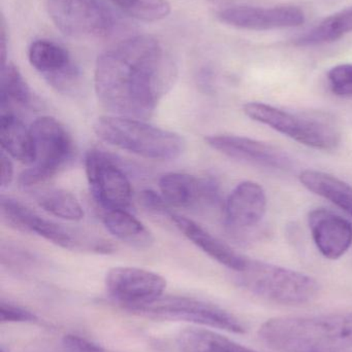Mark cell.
<instances>
[{
  "mask_svg": "<svg viewBox=\"0 0 352 352\" xmlns=\"http://www.w3.org/2000/svg\"><path fill=\"white\" fill-rule=\"evenodd\" d=\"M177 78V64L163 43L150 35H136L99 56L94 89L112 115L145 121Z\"/></svg>",
  "mask_w": 352,
  "mask_h": 352,
  "instance_id": "cell-1",
  "label": "cell"
},
{
  "mask_svg": "<svg viewBox=\"0 0 352 352\" xmlns=\"http://www.w3.org/2000/svg\"><path fill=\"white\" fill-rule=\"evenodd\" d=\"M258 335L277 351H340L352 346V312L271 318Z\"/></svg>",
  "mask_w": 352,
  "mask_h": 352,
  "instance_id": "cell-2",
  "label": "cell"
},
{
  "mask_svg": "<svg viewBox=\"0 0 352 352\" xmlns=\"http://www.w3.org/2000/svg\"><path fill=\"white\" fill-rule=\"evenodd\" d=\"M93 130L107 144L152 160H176L186 150L183 136L143 120L103 116L96 120Z\"/></svg>",
  "mask_w": 352,
  "mask_h": 352,
  "instance_id": "cell-3",
  "label": "cell"
},
{
  "mask_svg": "<svg viewBox=\"0 0 352 352\" xmlns=\"http://www.w3.org/2000/svg\"><path fill=\"white\" fill-rule=\"evenodd\" d=\"M243 111L252 121L272 128L299 144L320 151H334L341 144V129L328 111H291L262 102H248Z\"/></svg>",
  "mask_w": 352,
  "mask_h": 352,
  "instance_id": "cell-4",
  "label": "cell"
},
{
  "mask_svg": "<svg viewBox=\"0 0 352 352\" xmlns=\"http://www.w3.org/2000/svg\"><path fill=\"white\" fill-rule=\"evenodd\" d=\"M238 283L260 299L287 306L311 303L320 291V283L309 275L250 258L238 273Z\"/></svg>",
  "mask_w": 352,
  "mask_h": 352,
  "instance_id": "cell-5",
  "label": "cell"
},
{
  "mask_svg": "<svg viewBox=\"0 0 352 352\" xmlns=\"http://www.w3.org/2000/svg\"><path fill=\"white\" fill-rule=\"evenodd\" d=\"M34 142V162L19 177L23 188L43 184L57 175L72 159L74 142L66 128L52 117L35 120L30 127Z\"/></svg>",
  "mask_w": 352,
  "mask_h": 352,
  "instance_id": "cell-6",
  "label": "cell"
},
{
  "mask_svg": "<svg viewBox=\"0 0 352 352\" xmlns=\"http://www.w3.org/2000/svg\"><path fill=\"white\" fill-rule=\"evenodd\" d=\"M0 211L3 221L10 227L24 232L37 234L43 239L70 250L110 254L113 246L105 240L81 236L68 228L63 227L55 221L43 219L32 209L12 197L2 196L0 201Z\"/></svg>",
  "mask_w": 352,
  "mask_h": 352,
  "instance_id": "cell-7",
  "label": "cell"
},
{
  "mask_svg": "<svg viewBox=\"0 0 352 352\" xmlns=\"http://www.w3.org/2000/svg\"><path fill=\"white\" fill-rule=\"evenodd\" d=\"M130 311L147 318L192 322L233 334L246 332L245 324L237 316L215 304L196 298L167 296Z\"/></svg>",
  "mask_w": 352,
  "mask_h": 352,
  "instance_id": "cell-8",
  "label": "cell"
},
{
  "mask_svg": "<svg viewBox=\"0 0 352 352\" xmlns=\"http://www.w3.org/2000/svg\"><path fill=\"white\" fill-rule=\"evenodd\" d=\"M56 28L72 38H93L110 33L114 21L99 0H47Z\"/></svg>",
  "mask_w": 352,
  "mask_h": 352,
  "instance_id": "cell-9",
  "label": "cell"
},
{
  "mask_svg": "<svg viewBox=\"0 0 352 352\" xmlns=\"http://www.w3.org/2000/svg\"><path fill=\"white\" fill-rule=\"evenodd\" d=\"M85 171L96 202L105 210L126 209L132 188L123 169L103 151L91 148L85 156Z\"/></svg>",
  "mask_w": 352,
  "mask_h": 352,
  "instance_id": "cell-10",
  "label": "cell"
},
{
  "mask_svg": "<svg viewBox=\"0 0 352 352\" xmlns=\"http://www.w3.org/2000/svg\"><path fill=\"white\" fill-rule=\"evenodd\" d=\"M105 283L111 297L127 310L153 303L163 297L167 287V280L161 275L136 267L112 268Z\"/></svg>",
  "mask_w": 352,
  "mask_h": 352,
  "instance_id": "cell-11",
  "label": "cell"
},
{
  "mask_svg": "<svg viewBox=\"0 0 352 352\" xmlns=\"http://www.w3.org/2000/svg\"><path fill=\"white\" fill-rule=\"evenodd\" d=\"M213 150L227 158L273 171L291 170L293 159L278 146L245 136L216 134L205 138Z\"/></svg>",
  "mask_w": 352,
  "mask_h": 352,
  "instance_id": "cell-12",
  "label": "cell"
},
{
  "mask_svg": "<svg viewBox=\"0 0 352 352\" xmlns=\"http://www.w3.org/2000/svg\"><path fill=\"white\" fill-rule=\"evenodd\" d=\"M28 60L50 86L59 92L70 93L78 86V67L62 45L48 39H37L29 47Z\"/></svg>",
  "mask_w": 352,
  "mask_h": 352,
  "instance_id": "cell-13",
  "label": "cell"
},
{
  "mask_svg": "<svg viewBox=\"0 0 352 352\" xmlns=\"http://www.w3.org/2000/svg\"><path fill=\"white\" fill-rule=\"evenodd\" d=\"M219 20L229 26L253 31L295 28L305 22V14L293 6L256 8L239 6L225 8L218 12Z\"/></svg>",
  "mask_w": 352,
  "mask_h": 352,
  "instance_id": "cell-14",
  "label": "cell"
},
{
  "mask_svg": "<svg viewBox=\"0 0 352 352\" xmlns=\"http://www.w3.org/2000/svg\"><path fill=\"white\" fill-rule=\"evenodd\" d=\"M158 186L169 206L196 209L218 202V184L210 178L171 173L161 176Z\"/></svg>",
  "mask_w": 352,
  "mask_h": 352,
  "instance_id": "cell-15",
  "label": "cell"
},
{
  "mask_svg": "<svg viewBox=\"0 0 352 352\" xmlns=\"http://www.w3.org/2000/svg\"><path fill=\"white\" fill-rule=\"evenodd\" d=\"M266 190L258 182L238 184L229 194L225 206L227 227L234 233H243L256 228L267 212Z\"/></svg>",
  "mask_w": 352,
  "mask_h": 352,
  "instance_id": "cell-16",
  "label": "cell"
},
{
  "mask_svg": "<svg viewBox=\"0 0 352 352\" xmlns=\"http://www.w3.org/2000/svg\"><path fill=\"white\" fill-rule=\"evenodd\" d=\"M308 226L316 248L329 260H338L352 245L351 223L334 211L313 209L308 214Z\"/></svg>",
  "mask_w": 352,
  "mask_h": 352,
  "instance_id": "cell-17",
  "label": "cell"
},
{
  "mask_svg": "<svg viewBox=\"0 0 352 352\" xmlns=\"http://www.w3.org/2000/svg\"><path fill=\"white\" fill-rule=\"evenodd\" d=\"M169 217L176 227L189 241H191L196 248L202 250L205 254H208L213 260L237 273L245 269L248 258L238 254L231 246L215 237L202 226L192 219L175 214V213H171Z\"/></svg>",
  "mask_w": 352,
  "mask_h": 352,
  "instance_id": "cell-18",
  "label": "cell"
},
{
  "mask_svg": "<svg viewBox=\"0 0 352 352\" xmlns=\"http://www.w3.org/2000/svg\"><path fill=\"white\" fill-rule=\"evenodd\" d=\"M0 144L2 151L23 164L34 162V142L30 127L27 128L10 111H1Z\"/></svg>",
  "mask_w": 352,
  "mask_h": 352,
  "instance_id": "cell-19",
  "label": "cell"
},
{
  "mask_svg": "<svg viewBox=\"0 0 352 352\" xmlns=\"http://www.w3.org/2000/svg\"><path fill=\"white\" fill-rule=\"evenodd\" d=\"M299 179L308 190L331 201L352 217L351 184L330 173L312 169L302 171Z\"/></svg>",
  "mask_w": 352,
  "mask_h": 352,
  "instance_id": "cell-20",
  "label": "cell"
},
{
  "mask_svg": "<svg viewBox=\"0 0 352 352\" xmlns=\"http://www.w3.org/2000/svg\"><path fill=\"white\" fill-rule=\"evenodd\" d=\"M105 229L120 241L136 248H148L154 243V236L126 209L107 211L103 215Z\"/></svg>",
  "mask_w": 352,
  "mask_h": 352,
  "instance_id": "cell-21",
  "label": "cell"
},
{
  "mask_svg": "<svg viewBox=\"0 0 352 352\" xmlns=\"http://www.w3.org/2000/svg\"><path fill=\"white\" fill-rule=\"evenodd\" d=\"M178 345L182 352H258L213 331L196 328L182 331Z\"/></svg>",
  "mask_w": 352,
  "mask_h": 352,
  "instance_id": "cell-22",
  "label": "cell"
},
{
  "mask_svg": "<svg viewBox=\"0 0 352 352\" xmlns=\"http://www.w3.org/2000/svg\"><path fill=\"white\" fill-rule=\"evenodd\" d=\"M352 32V6L344 8L316 25L296 41L300 47H314L339 41Z\"/></svg>",
  "mask_w": 352,
  "mask_h": 352,
  "instance_id": "cell-23",
  "label": "cell"
},
{
  "mask_svg": "<svg viewBox=\"0 0 352 352\" xmlns=\"http://www.w3.org/2000/svg\"><path fill=\"white\" fill-rule=\"evenodd\" d=\"M32 93L26 80L14 64L6 62L1 65L0 74V105L1 111L10 107H30Z\"/></svg>",
  "mask_w": 352,
  "mask_h": 352,
  "instance_id": "cell-24",
  "label": "cell"
},
{
  "mask_svg": "<svg viewBox=\"0 0 352 352\" xmlns=\"http://www.w3.org/2000/svg\"><path fill=\"white\" fill-rule=\"evenodd\" d=\"M37 203L43 210L54 217L78 221L84 217V210L74 195L63 188H49L39 192Z\"/></svg>",
  "mask_w": 352,
  "mask_h": 352,
  "instance_id": "cell-25",
  "label": "cell"
},
{
  "mask_svg": "<svg viewBox=\"0 0 352 352\" xmlns=\"http://www.w3.org/2000/svg\"><path fill=\"white\" fill-rule=\"evenodd\" d=\"M124 14L143 22H158L169 16L172 6L167 0H111Z\"/></svg>",
  "mask_w": 352,
  "mask_h": 352,
  "instance_id": "cell-26",
  "label": "cell"
},
{
  "mask_svg": "<svg viewBox=\"0 0 352 352\" xmlns=\"http://www.w3.org/2000/svg\"><path fill=\"white\" fill-rule=\"evenodd\" d=\"M330 90L336 96L352 98V64H340L328 72Z\"/></svg>",
  "mask_w": 352,
  "mask_h": 352,
  "instance_id": "cell-27",
  "label": "cell"
},
{
  "mask_svg": "<svg viewBox=\"0 0 352 352\" xmlns=\"http://www.w3.org/2000/svg\"><path fill=\"white\" fill-rule=\"evenodd\" d=\"M37 320V318L35 314L20 307V306L14 305V304L3 301V300L0 303V322L2 324L35 322Z\"/></svg>",
  "mask_w": 352,
  "mask_h": 352,
  "instance_id": "cell-28",
  "label": "cell"
},
{
  "mask_svg": "<svg viewBox=\"0 0 352 352\" xmlns=\"http://www.w3.org/2000/svg\"><path fill=\"white\" fill-rule=\"evenodd\" d=\"M66 352H107L96 343L76 335H66L62 340Z\"/></svg>",
  "mask_w": 352,
  "mask_h": 352,
  "instance_id": "cell-29",
  "label": "cell"
},
{
  "mask_svg": "<svg viewBox=\"0 0 352 352\" xmlns=\"http://www.w3.org/2000/svg\"><path fill=\"white\" fill-rule=\"evenodd\" d=\"M140 202L143 206L148 210L153 211L155 213H169V206L167 201L163 199L161 195L157 194L154 190H143L140 194Z\"/></svg>",
  "mask_w": 352,
  "mask_h": 352,
  "instance_id": "cell-30",
  "label": "cell"
},
{
  "mask_svg": "<svg viewBox=\"0 0 352 352\" xmlns=\"http://www.w3.org/2000/svg\"><path fill=\"white\" fill-rule=\"evenodd\" d=\"M0 167H1V188H8L14 179V165L8 155L2 151L0 154Z\"/></svg>",
  "mask_w": 352,
  "mask_h": 352,
  "instance_id": "cell-31",
  "label": "cell"
},
{
  "mask_svg": "<svg viewBox=\"0 0 352 352\" xmlns=\"http://www.w3.org/2000/svg\"><path fill=\"white\" fill-rule=\"evenodd\" d=\"M0 352H6L3 351V349H0Z\"/></svg>",
  "mask_w": 352,
  "mask_h": 352,
  "instance_id": "cell-32",
  "label": "cell"
}]
</instances>
